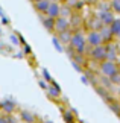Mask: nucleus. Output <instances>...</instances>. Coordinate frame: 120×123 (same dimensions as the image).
<instances>
[{"instance_id":"f257e3e1","label":"nucleus","mask_w":120,"mask_h":123,"mask_svg":"<svg viewBox=\"0 0 120 123\" xmlns=\"http://www.w3.org/2000/svg\"><path fill=\"white\" fill-rule=\"evenodd\" d=\"M46 15L50 17V18H53V20H55V18H58L61 15V6H59V3L58 2H50L49 8H47Z\"/></svg>"},{"instance_id":"f03ea898","label":"nucleus","mask_w":120,"mask_h":123,"mask_svg":"<svg viewBox=\"0 0 120 123\" xmlns=\"http://www.w3.org/2000/svg\"><path fill=\"white\" fill-rule=\"evenodd\" d=\"M87 41H88V44H91V46L96 47V46H100V44H102L103 38H102V35H100L99 31H93V32H90V34H88Z\"/></svg>"},{"instance_id":"7ed1b4c3","label":"nucleus","mask_w":120,"mask_h":123,"mask_svg":"<svg viewBox=\"0 0 120 123\" xmlns=\"http://www.w3.org/2000/svg\"><path fill=\"white\" fill-rule=\"evenodd\" d=\"M67 27H69V18H65L64 15H59L58 18H55V29L56 31H67Z\"/></svg>"},{"instance_id":"20e7f679","label":"nucleus","mask_w":120,"mask_h":123,"mask_svg":"<svg viewBox=\"0 0 120 123\" xmlns=\"http://www.w3.org/2000/svg\"><path fill=\"white\" fill-rule=\"evenodd\" d=\"M114 12L113 11H102L100 12V21H102V25L105 26H109L111 23L114 21Z\"/></svg>"},{"instance_id":"39448f33","label":"nucleus","mask_w":120,"mask_h":123,"mask_svg":"<svg viewBox=\"0 0 120 123\" xmlns=\"http://www.w3.org/2000/svg\"><path fill=\"white\" fill-rule=\"evenodd\" d=\"M50 5V0H40V2H35V9L38 14H46L47 8Z\"/></svg>"},{"instance_id":"423d86ee","label":"nucleus","mask_w":120,"mask_h":123,"mask_svg":"<svg viewBox=\"0 0 120 123\" xmlns=\"http://www.w3.org/2000/svg\"><path fill=\"white\" fill-rule=\"evenodd\" d=\"M109 29H111V34L113 35H120V20L114 18V21L109 25Z\"/></svg>"},{"instance_id":"0eeeda50","label":"nucleus","mask_w":120,"mask_h":123,"mask_svg":"<svg viewBox=\"0 0 120 123\" xmlns=\"http://www.w3.org/2000/svg\"><path fill=\"white\" fill-rule=\"evenodd\" d=\"M103 70H105V73L113 74L114 72H116V65H114L113 62H109V61H107V62L103 64Z\"/></svg>"},{"instance_id":"6e6552de","label":"nucleus","mask_w":120,"mask_h":123,"mask_svg":"<svg viewBox=\"0 0 120 123\" xmlns=\"http://www.w3.org/2000/svg\"><path fill=\"white\" fill-rule=\"evenodd\" d=\"M111 11L114 14H120V0H111Z\"/></svg>"},{"instance_id":"1a4fd4ad","label":"nucleus","mask_w":120,"mask_h":123,"mask_svg":"<svg viewBox=\"0 0 120 123\" xmlns=\"http://www.w3.org/2000/svg\"><path fill=\"white\" fill-rule=\"evenodd\" d=\"M32 2H33V3H35V2H40V0H32Z\"/></svg>"},{"instance_id":"9d476101","label":"nucleus","mask_w":120,"mask_h":123,"mask_svg":"<svg viewBox=\"0 0 120 123\" xmlns=\"http://www.w3.org/2000/svg\"><path fill=\"white\" fill-rule=\"evenodd\" d=\"M50 2H58V0H50Z\"/></svg>"}]
</instances>
